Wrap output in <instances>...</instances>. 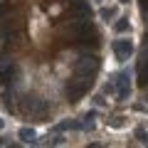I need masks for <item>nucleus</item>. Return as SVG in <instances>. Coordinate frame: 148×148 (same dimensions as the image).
<instances>
[{"mask_svg":"<svg viewBox=\"0 0 148 148\" xmlns=\"http://www.w3.org/2000/svg\"><path fill=\"white\" fill-rule=\"evenodd\" d=\"M114 52H116L119 59H128V57H131V52H133L131 40H116V42H114Z\"/></svg>","mask_w":148,"mask_h":148,"instance_id":"4","label":"nucleus"},{"mask_svg":"<svg viewBox=\"0 0 148 148\" xmlns=\"http://www.w3.org/2000/svg\"><path fill=\"white\" fill-rule=\"evenodd\" d=\"M138 77H141V84H148V57L138 64Z\"/></svg>","mask_w":148,"mask_h":148,"instance_id":"6","label":"nucleus"},{"mask_svg":"<svg viewBox=\"0 0 148 148\" xmlns=\"http://www.w3.org/2000/svg\"><path fill=\"white\" fill-rule=\"evenodd\" d=\"M22 111L25 114H35V116H45L47 114V104L37 96H25L22 99Z\"/></svg>","mask_w":148,"mask_h":148,"instance_id":"2","label":"nucleus"},{"mask_svg":"<svg viewBox=\"0 0 148 148\" xmlns=\"http://www.w3.org/2000/svg\"><path fill=\"white\" fill-rule=\"evenodd\" d=\"M126 30H128V22L126 20H119L116 22V32H126Z\"/></svg>","mask_w":148,"mask_h":148,"instance_id":"9","label":"nucleus"},{"mask_svg":"<svg viewBox=\"0 0 148 148\" xmlns=\"http://www.w3.org/2000/svg\"><path fill=\"white\" fill-rule=\"evenodd\" d=\"M136 136H138V138H141V141H143V143H146V141H148V133H146V128H138V131H136Z\"/></svg>","mask_w":148,"mask_h":148,"instance_id":"10","label":"nucleus"},{"mask_svg":"<svg viewBox=\"0 0 148 148\" xmlns=\"http://www.w3.org/2000/svg\"><path fill=\"white\" fill-rule=\"evenodd\" d=\"M20 138L27 141V143H32L35 141V131H32V128H20Z\"/></svg>","mask_w":148,"mask_h":148,"instance_id":"7","label":"nucleus"},{"mask_svg":"<svg viewBox=\"0 0 148 148\" xmlns=\"http://www.w3.org/2000/svg\"><path fill=\"white\" fill-rule=\"evenodd\" d=\"M116 84H119V99L126 101L128 94H131V82H128V74H126V72L116 77Z\"/></svg>","mask_w":148,"mask_h":148,"instance_id":"5","label":"nucleus"},{"mask_svg":"<svg viewBox=\"0 0 148 148\" xmlns=\"http://www.w3.org/2000/svg\"><path fill=\"white\" fill-rule=\"evenodd\" d=\"M99 72V62H96V57H82L79 62H77V77H82V79H94V74Z\"/></svg>","mask_w":148,"mask_h":148,"instance_id":"1","label":"nucleus"},{"mask_svg":"<svg viewBox=\"0 0 148 148\" xmlns=\"http://www.w3.org/2000/svg\"><path fill=\"white\" fill-rule=\"evenodd\" d=\"M10 64H12V62H10V59L5 57V54H0V72H5V69L10 67Z\"/></svg>","mask_w":148,"mask_h":148,"instance_id":"8","label":"nucleus"},{"mask_svg":"<svg viewBox=\"0 0 148 148\" xmlns=\"http://www.w3.org/2000/svg\"><path fill=\"white\" fill-rule=\"evenodd\" d=\"M91 82L89 79H82V77H77V79H72L67 84V96H69V101H79V96L86 91V86H89Z\"/></svg>","mask_w":148,"mask_h":148,"instance_id":"3","label":"nucleus"}]
</instances>
